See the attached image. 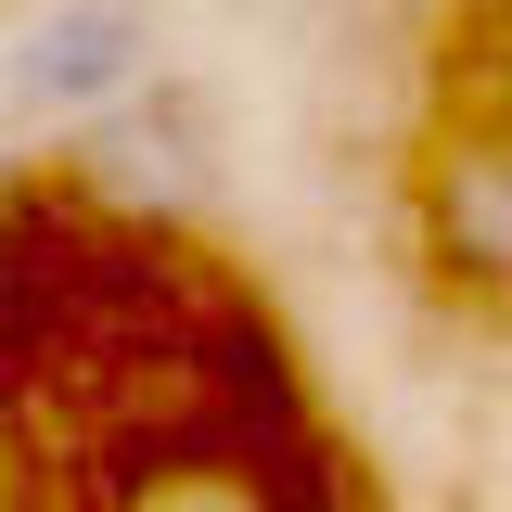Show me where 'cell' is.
<instances>
[{"instance_id":"6da1fadb","label":"cell","mask_w":512,"mask_h":512,"mask_svg":"<svg viewBox=\"0 0 512 512\" xmlns=\"http://www.w3.org/2000/svg\"><path fill=\"white\" fill-rule=\"evenodd\" d=\"M154 77V13L141 0H52L13 52V116H52V128H90L103 103H128Z\"/></svg>"},{"instance_id":"7a4b0ae2","label":"cell","mask_w":512,"mask_h":512,"mask_svg":"<svg viewBox=\"0 0 512 512\" xmlns=\"http://www.w3.org/2000/svg\"><path fill=\"white\" fill-rule=\"evenodd\" d=\"M436 256L474 282H512V141H448L436 154Z\"/></svg>"}]
</instances>
